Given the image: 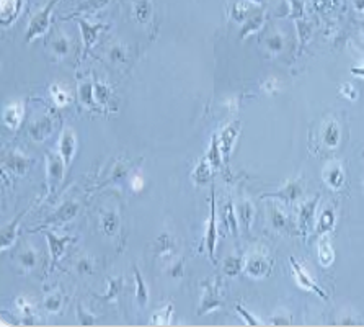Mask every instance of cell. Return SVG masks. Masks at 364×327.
<instances>
[{
  "mask_svg": "<svg viewBox=\"0 0 364 327\" xmlns=\"http://www.w3.org/2000/svg\"><path fill=\"white\" fill-rule=\"evenodd\" d=\"M51 94H53V98H54V101L58 105H65L69 101V97H67V94L61 89L59 85H53L51 87Z\"/></svg>",
  "mask_w": 364,
  "mask_h": 327,
  "instance_id": "44dd1931",
  "label": "cell"
},
{
  "mask_svg": "<svg viewBox=\"0 0 364 327\" xmlns=\"http://www.w3.org/2000/svg\"><path fill=\"white\" fill-rule=\"evenodd\" d=\"M142 187H144V180H142V177H139V175L132 177V180H131V188H132V190L139 192V190H142Z\"/></svg>",
  "mask_w": 364,
  "mask_h": 327,
  "instance_id": "d4e9b609",
  "label": "cell"
},
{
  "mask_svg": "<svg viewBox=\"0 0 364 327\" xmlns=\"http://www.w3.org/2000/svg\"><path fill=\"white\" fill-rule=\"evenodd\" d=\"M324 178L332 188H340L343 185V182H345V175L341 172L340 164H333L332 167H328L324 172Z\"/></svg>",
  "mask_w": 364,
  "mask_h": 327,
  "instance_id": "9c48e42d",
  "label": "cell"
},
{
  "mask_svg": "<svg viewBox=\"0 0 364 327\" xmlns=\"http://www.w3.org/2000/svg\"><path fill=\"white\" fill-rule=\"evenodd\" d=\"M341 90H345L343 92V95H346L348 98H356V89L353 85H343Z\"/></svg>",
  "mask_w": 364,
  "mask_h": 327,
  "instance_id": "484cf974",
  "label": "cell"
},
{
  "mask_svg": "<svg viewBox=\"0 0 364 327\" xmlns=\"http://www.w3.org/2000/svg\"><path fill=\"white\" fill-rule=\"evenodd\" d=\"M363 156H364V152H363Z\"/></svg>",
  "mask_w": 364,
  "mask_h": 327,
  "instance_id": "f1b7e54d",
  "label": "cell"
},
{
  "mask_svg": "<svg viewBox=\"0 0 364 327\" xmlns=\"http://www.w3.org/2000/svg\"><path fill=\"white\" fill-rule=\"evenodd\" d=\"M333 226H335V214H333V211H324V214H322L320 221H319V228H317V231H319L320 234H327L330 229H333Z\"/></svg>",
  "mask_w": 364,
  "mask_h": 327,
  "instance_id": "e0dca14e",
  "label": "cell"
},
{
  "mask_svg": "<svg viewBox=\"0 0 364 327\" xmlns=\"http://www.w3.org/2000/svg\"><path fill=\"white\" fill-rule=\"evenodd\" d=\"M319 259H320V263L324 265V267L332 265V262L335 260V252H333L330 241H328L327 237H322L320 242H319Z\"/></svg>",
  "mask_w": 364,
  "mask_h": 327,
  "instance_id": "30bf717a",
  "label": "cell"
},
{
  "mask_svg": "<svg viewBox=\"0 0 364 327\" xmlns=\"http://www.w3.org/2000/svg\"><path fill=\"white\" fill-rule=\"evenodd\" d=\"M237 311L240 314H242V318L247 321V324H250V326H256V324H260V321L258 319H255V318H252V314L248 313L247 309H243L242 306H237Z\"/></svg>",
  "mask_w": 364,
  "mask_h": 327,
  "instance_id": "7402d4cb",
  "label": "cell"
},
{
  "mask_svg": "<svg viewBox=\"0 0 364 327\" xmlns=\"http://www.w3.org/2000/svg\"><path fill=\"white\" fill-rule=\"evenodd\" d=\"M353 74H356V75H363V77H364V69H353Z\"/></svg>",
  "mask_w": 364,
  "mask_h": 327,
  "instance_id": "83f0119b",
  "label": "cell"
},
{
  "mask_svg": "<svg viewBox=\"0 0 364 327\" xmlns=\"http://www.w3.org/2000/svg\"><path fill=\"white\" fill-rule=\"evenodd\" d=\"M239 131H240V123L239 121L230 123L229 126H225L224 130L220 131L219 142H220V151L224 152L225 159H227L230 151H232L234 142H235V139H237V136H239Z\"/></svg>",
  "mask_w": 364,
  "mask_h": 327,
  "instance_id": "7a4b0ae2",
  "label": "cell"
},
{
  "mask_svg": "<svg viewBox=\"0 0 364 327\" xmlns=\"http://www.w3.org/2000/svg\"><path fill=\"white\" fill-rule=\"evenodd\" d=\"M208 161L209 164L212 165V168H219L220 167V144L217 142V136H212V141H211V149L208 152Z\"/></svg>",
  "mask_w": 364,
  "mask_h": 327,
  "instance_id": "2e32d148",
  "label": "cell"
},
{
  "mask_svg": "<svg viewBox=\"0 0 364 327\" xmlns=\"http://www.w3.org/2000/svg\"><path fill=\"white\" fill-rule=\"evenodd\" d=\"M317 201H319V196H317L314 201H309V203L302 204V208H301V211H299V226H301L302 234H307L312 229V224H314V214H315Z\"/></svg>",
  "mask_w": 364,
  "mask_h": 327,
  "instance_id": "5b68a950",
  "label": "cell"
},
{
  "mask_svg": "<svg viewBox=\"0 0 364 327\" xmlns=\"http://www.w3.org/2000/svg\"><path fill=\"white\" fill-rule=\"evenodd\" d=\"M270 267H271V263L263 257V255L253 254L248 257L245 270H247L248 275H252V277H263V275L270 272Z\"/></svg>",
  "mask_w": 364,
  "mask_h": 327,
  "instance_id": "3957f363",
  "label": "cell"
},
{
  "mask_svg": "<svg viewBox=\"0 0 364 327\" xmlns=\"http://www.w3.org/2000/svg\"><path fill=\"white\" fill-rule=\"evenodd\" d=\"M8 161H10V168L12 170H15V172H18V173H23L25 170H27V159H23L22 156H15V154H12L8 157Z\"/></svg>",
  "mask_w": 364,
  "mask_h": 327,
  "instance_id": "ffe728a7",
  "label": "cell"
},
{
  "mask_svg": "<svg viewBox=\"0 0 364 327\" xmlns=\"http://www.w3.org/2000/svg\"><path fill=\"white\" fill-rule=\"evenodd\" d=\"M239 213H240V221L245 228L250 226V221H252V206H250L248 201H243L239 206Z\"/></svg>",
  "mask_w": 364,
  "mask_h": 327,
  "instance_id": "d6986e66",
  "label": "cell"
},
{
  "mask_svg": "<svg viewBox=\"0 0 364 327\" xmlns=\"http://www.w3.org/2000/svg\"><path fill=\"white\" fill-rule=\"evenodd\" d=\"M75 149H77V141L74 132L72 130H65L62 132V136H61V157L64 159L65 165H69L70 161H72Z\"/></svg>",
  "mask_w": 364,
  "mask_h": 327,
  "instance_id": "277c9868",
  "label": "cell"
},
{
  "mask_svg": "<svg viewBox=\"0 0 364 327\" xmlns=\"http://www.w3.org/2000/svg\"><path fill=\"white\" fill-rule=\"evenodd\" d=\"M77 213V204L75 203H65L62 208H59V211L54 214L53 218H49V221H56V223H65L69 219H72Z\"/></svg>",
  "mask_w": 364,
  "mask_h": 327,
  "instance_id": "7c38bea8",
  "label": "cell"
},
{
  "mask_svg": "<svg viewBox=\"0 0 364 327\" xmlns=\"http://www.w3.org/2000/svg\"><path fill=\"white\" fill-rule=\"evenodd\" d=\"M82 98H84V101H85V103H89V101H90V98H89V97L91 95L90 94V92H91V87H90V84H85V85H82Z\"/></svg>",
  "mask_w": 364,
  "mask_h": 327,
  "instance_id": "4316f807",
  "label": "cell"
},
{
  "mask_svg": "<svg viewBox=\"0 0 364 327\" xmlns=\"http://www.w3.org/2000/svg\"><path fill=\"white\" fill-rule=\"evenodd\" d=\"M48 241H49L51 254H53V259H54V262H56V260H58V259L61 257V254H62L65 242H69L70 239H69V237L59 239V237H56L54 234H51V232H49V234H48Z\"/></svg>",
  "mask_w": 364,
  "mask_h": 327,
  "instance_id": "5bb4252c",
  "label": "cell"
},
{
  "mask_svg": "<svg viewBox=\"0 0 364 327\" xmlns=\"http://www.w3.org/2000/svg\"><path fill=\"white\" fill-rule=\"evenodd\" d=\"M48 162H49V180L51 185L56 187L59 185L61 180L64 177V165L65 162L62 157L56 156V154H48Z\"/></svg>",
  "mask_w": 364,
  "mask_h": 327,
  "instance_id": "8992f818",
  "label": "cell"
},
{
  "mask_svg": "<svg viewBox=\"0 0 364 327\" xmlns=\"http://www.w3.org/2000/svg\"><path fill=\"white\" fill-rule=\"evenodd\" d=\"M291 265H292V270H294V277H296V282H297V285L302 286V288H305V290L315 291V293L319 294L320 298H324V299H327V298H328V294L325 293L324 290L320 288L319 285H317V283L314 282V278H310V275L307 273L305 270L302 268L301 265L296 262L294 257H291Z\"/></svg>",
  "mask_w": 364,
  "mask_h": 327,
  "instance_id": "6da1fadb",
  "label": "cell"
},
{
  "mask_svg": "<svg viewBox=\"0 0 364 327\" xmlns=\"http://www.w3.org/2000/svg\"><path fill=\"white\" fill-rule=\"evenodd\" d=\"M51 128H53L51 126V121L48 118H43V120L36 121L31 128H30V134L33 136L34 141H43L44 137L51 132Z\"/></svg>",
  "mask_w": 364,
  "mask_h": 327,
  "instance_id": "8fae6325",
  "label": "cell"
},
{
  "mask_svg": "<svg viewBox=\"0 0 364 327\" xmlns=\"http://www.w3.org/2000/svg\"><path fill=\"white\" fill-rule=\"evenodd\" d=\"M324 141L327 146L335 147L340 141V128H338L336 123H328V126L325 128V134H324Z\"/></svg>",
  "mask_w": 364,
  "mask_h": 327,
  "instance_id": "9a60e30c",
  "label": "cell"
},
{
  "mask_svg": "<svg viewBox=\"0 0 364 327\" xmlns=\"http://www.w3.org/2000/svg\"><path fill=\"white\" fill-rule=\"evenodd\" d=\"M211 168H212V165L209 164L208 159L203 161V162H199V165L196 167V170H194V175H193L194 182L199 183V185H204V183L209 180V175H211Z\"/></svg>",
  "mask_w": 364,
  "mask_h": 327,
  "instance_id": "4fadbf2b",
  "label": "cell"
},
{
  "mask_svg": "<svg viewBox=\"0 0 364 327\" xmlns=\"http://www.w3.org/2000/svg\"><path fill=\"white\" fill-rule=\"evenodd\" d=\"M46 306H48L49 311H58L59 306H61L59 296H53V298H49L48 301H46Z\"/></svg>",
  "mask_w": 364,
  "mask_h": 327,
  "instance_id": "cb8c5ba5",
  "label": "cell"
},
{
  "mask_svg": "<svg viewBox=\"0 0 364 327\" xmlns=\"http://www.w3.org/2000/svg\"><path fill=\"white\" fill-rule=\"evenodd\" d=\"M216 206H214V195L211 196V218H209V228L206 232V245L209 257L214 262V250H216Z\"/></svg>",
  "mask_w": 364,
  "mask_h": 327,
  "instance_id": "52a82bcc",
  "label": "cell"
},
{
  "mask_svg": "<svg viewBox=\"0 0 364 327\" xmlns=\"http://www.w3.org/2000/svg\"><path fill=\"white\" fill-rule=\"evenodd\" d=\"M22 118H23L22 103H10L7 108H5L3 121L7 123L10 128H17L20 125V121H22Z\"/></svg>",
  "mask_w": 364,
  "mask_h": 327,
  "instance_id": "ba28073f",
  "label": "cell"
},
{
  "mask_svg": "<svg viewBox=\"0 0 364 327\" xmlns=\"http://www.w3.org/2000/svg\"><path fill=\"white\" fill-rule=\"evenodd\" d=\"M134 273H136V283H137V294H136V298H137V301H139L141 306H146L147 304V298H149L146 283H144V280H142L141 273L137 272V268H134Z\"/></svg>",
  "mask_w": 364,
  "mask_h": 327,
  "instance_id": "ac0fdd59",
  "label": "cell"
},
{
  "mask_svg": "<svg viewBox=\"0 0 364 327\" xmlns=\"http://www.w3.org/2000/svg\"><path fill=\"white\" fill-rule=\"evenodd\" d=\"M227 219H229L230 229H232L234 232H237V224H235V218H234V209H232V204H227Z\"/></svg>",
  "mask_w": 364,
  "mask_h": 327,
  "instance_id": "603a6c76",
  "label": "cell"
}]
</instances>
